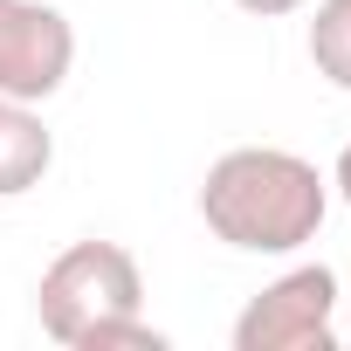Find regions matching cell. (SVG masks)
Instances as JSON below:
<instances>
[{
  "label": "cell",
  "mask_w": 351,
  "mask_h": 351,
  "mask_svg": "<svg viewBox=\"0 0 351 351\" xmlns=\"http://www.w3.org/2000/svg\"><path fill=\"white\" fill-rule=\"evenodd\" d=\"M330 214V180L282 145H234L200 180V221L241 255H296Z\"/></svg>",
  "instance_id": "6da1fadb"
},
{
  "label": "cell",
  "mask_w": 351,
  "mask_h": 351,
  "mask_svg": "<svg viewBox=\"0 0 351 351\" xmlns=\"http://www.w3.org/2000/svg\"><path fill=\"white\" fill-rule=\"evenodd\" d=\"M145 310V276L124 241H76L35 282V317L62 351H90V337L117 317Z\"/></svg>",
  "instance_id": "7a4b0ae2"
},
{
  "label": "cell",
  "mask_w": 351,
  "mask_h": 351,
  "mask_svg": "<svg viewBox=\"0 0 351 351\" xmlns=\"http://www.w3.org/2000/svg\"><path fill=\"white\" fill-rule=\"evenodd\" d=\"M337 276L330 262H296L234 317V351H330L337 344Z\"/></svg>",
  "instance_id": "3957f363"
},
{
  "label": "cell",
  "mask_w": 351,
  "mask_h": 351,
  "mask_svg": "<svg viewBox=\"0 0 351 351\" xmlns=\"http://www.w3.org/2000/svg\"><path fill=\"white\" fill-rule=\"evenodd\" d=\"M76 69V28L49 0H0V97L49 104Z\"/></svg>",
  "instance_id": "277c9868"
},
{
  "label": "cell",
  "mask_w": 351,
  "mask_h": 351,
  "mask_svg": "<svg viewBox=\"0 0 351 351\" xmlns=\"http://www.w3.org/2000/svg\"><path fill=\"white\" fill-rule=\"evenodd\" d=\"M49 165H56V131L42 124V104L0 97V200L35 193Z\"/></svg>",
  "instance_id": "5b68a950"
},
{
  "label": "cell",
  "mask_w": 351,
  "mask_h": 351,
  "mask_svg": "<svg viewBox=\"0 0 351 351\" xmlns=\"http://www.w3.org/2000/svg\"><path fill=\"white\" fill-rule=\"evenodd\" d=\"M310 62L330 90L351 97V0H317V14H310Z\"/></svg>",
  "instance_id": "8992f818"
},
{
  "label": "cell",
  "mask_w": 351,
  "mask_h": 351,
  "mask_svg": "<svg viewBox=\"0 0 351 351\" xmlns=\"http://www.w3.org/2000/svg\"><path fill=\"white\" fill-rule=\"evenodd\" d=\"M241 14H255V21H282V14H296V8H310V0H234Z\"/></svg>",
  "instance_id": "52a82bcc"
},
{
  "label": "cell",
  "mask_w": 351,
  "mask_h": 351,
  "mask_svg": "<svg viewBox=\"0 0 351 351\" xmlns=\"http://www.w3.org/2000/svg\"><path fill=\"white\" fill-rule=\"evenodd\" d=\"M330 193L351 207V138H344V152H337V165H330Z\"/></svg>",
  "instance_id": "ba28073f"
}]
</instances>
